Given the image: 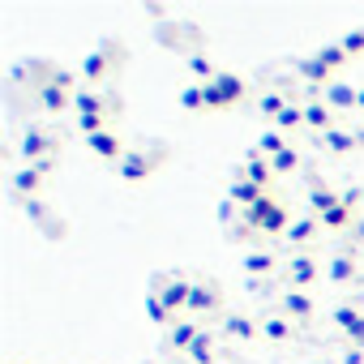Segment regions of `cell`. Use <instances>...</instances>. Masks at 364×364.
<instances>
[{
  "mask_svg": "<svg viewBox=\"0 0 364 364\" xmlns=\"http://www.w3.org/2000/svg\"><path fill=\"white\" fill-rule=\"evenodd\" d=\"M360 112H364V90H360Z\"/></svg>",
  "mask_w": 364,
  "mask_h": 364,
  "instance_id": "44",
  "label": "cell"
},
{
  "mask_svg": "<svg viewBox=\"0 0 364 364\" xmlns=\"http://www.w3.org/2000/svg\"><path fill=\"white\" fill-rule=\"evenodd\" d=\"M257 150H262L266 159H279L283 150H291V137H287V133H279V129H266V133L257 137Z\"/></svg>",
  "mask_w": 364,
  "mask_h": 364,
  "instance_id": "33",
  "label": "cell"
},
{
  "mask_svg": "<svg viewBox=\"0 0 364 364\" xmlns=\"http://www.w3.org/2000/svg\"><path fill=\"white\" fill-rule=\"evenodd\" d=\"M321 99H326L334 112H360V90H355V86H347V82L326 86V90H321Z\"/></svg>",
  "mask_w": 364,
  "mask_h": 364,
  "instance_id": "26",
  "label": "cell"
},
{
  "mask_svg": "<svg viewBox=\"0 0 364 364\" xmlns=\"http://www.w3.org/2000/svg\"><path fill=\"white\" fill-rule=\"evenodd\" d=\"M31 167H35V171H43V176H52V171L60 167V159H39V163H31Z\"/></svg>",
  "mask_w": 364,
  "mask_h": 364,
  "instance_id": "42",
  "label": "cell"
},
{
  "mask_svg": "<svg viewBox=\"0 0 364 364\" xmlns=\"http://www.w3.org/2000/svg\"><path fill=\"white\" fill-rule=\"evenodd\" d=\"M167 364H193V360H189V355H171Z\"/></svg>",
  "mask_w": 364,
  "mask_h": 364,
  "instance_id": "43",
  "label": "cell"
},
{
  "mask_svg": "<svg viewBox=\"0 0 364 364\" xmlns=\"http://www.w3.org/2000/svg\"><path fill=\"white\" fill-rule=\"evenodd\" d=\"M9 364H18V360H9Z\"/></svg>",
  "mask_w": 364,
  "mask_h": 364,
  "instance_id": "46",
  "label": "cell"
},
{
  "mask_svg": "<svg viewBox=\"0 0 364 364\" xmlns=\"http://www.w3.org/2000/svg\"><path fill=\"white\" fill-rule=\"evenodd\" d=\"M228 198H232L240 210H253V206L266 198V189H257L253 180H240V176H236V180H232V189H228Z\"/></svg>",
  "mask_w": 364,
  "mask_h": 364,
  "instance_id": "29",
  "label": "cell"
},
{
  "mask_svg": "<svg viewBox=\"0 0 364 364\" xmlns=\"http://www.w3.org/2000/svg\"><path fill=\"white\" fill-rule=\"evenodd\" d=\"M300 107H304V129H309V133H317V137H321V133L338 129V112H334L321 95H304V99H300Z\"/></svg>",
  "mask_w": 364,
  "mask_h": 364,
  "instance_id": "14",
  "label": "cell"
},
{
  "mask_svg": "<svg viewBox=\"0 0 364 364\" xmlns=\"http://www.w3.org/2000/svg\"><path fill=\"white\" fill-rule=\"evenodd\" d=\"M360 202H364V185H360Z\"/></svg>",
  "mask_w": 364,
  "mask_h": 364,
  "instance_id": "45",
  "label": "cell"
},
{
  "mask_svg": "<svg viewBox=\"0 0 364 364\" xmlns=\"http://www.w3.org/2000/svg\"><path fill=\"white\" fill-rule=\"evenodd\" d=\"M279 313H283V317H291V321L304 330V326H313V317H317V304H313V296H309V291H296V287H287V291L279 296Z\"/></svg>",
  "mask_w": 364,
  "mask_h": 364,
  "instance_id": "15",
  "label": "cell"
},
{
  "mask_svg": "<svg viewBox=\"0 0 364 364\" xmlns=\"http://www.w3.org/2000/svg\"><path fill=\"white\" fill-rule=\"evenodd\" d=\"M317 279H321V262H317L313 253H291V257L283 262V283H287V287H296V291H313Z\"/></svg>",
  "mask_w": 364,
  "mask_h": 364,
  "instance_id": "9",
  "label": "cell"
},
{
  "mask_svg": "<svg viewBox=\"0 0 364 364\" xmlns=\"http://www.w3.org/2000/svg\"><path fill=\"white\" fill-rule=\"evenodd\" d=\"M90 112H107L112 120H120L124 116V99L116 95V90H95V86H82L77 95H73V116H90Z\"/></svg>",
  "mask_w": 364,
  "mask_h": 364,
  "instance_id": "7",
  "label": "cell"
},
{
  "mask_svg": "<svg viewBox=\"0 0 364 364\" xmlns=\"http://www.w3.org/2000/svg\"><path fill=\"white\" fill-rule=\"evenodd\" d=\"M31 103H35V112H43V116H65V112H73V90H65V86L39 77V82L31 86Z\"/></svg>",
  "mask_w": 364,
  "mask_h": 364,
  "instance_id": "8",
  "label": "cell"
},
{
  "mask_svg": "<svg viewBox=\"0 0 364 364\" xmlns=\"http://www.w3.org/2000/svg\"><path fill=\"white\" fill-rule=\"evenodd\" d=\"M296 73L304 77V86H309V90H326V86H334V82H338V77H334V69H330L317 52H313V56H304V60H296Z\"/></svg>",
  "mask_w": 364,
  "mask_h": 364,
  "instance_id": "19",
  "label": "cell"
},
{
  "mask_svg": "<svg viewBox=\"0 0 364 364\" xmlns=\"http://www.w3.org/2000/svg\"><path fill=\"white\" fill-rule=\"evenodd\" d=\"M304 198H309V215H317V219H321V215H330V210L343 202V189H330L326 180L309 176V193H304Z\"/></svg>",
  "mask_w": 364,
  "mask_h": 364,
  "instance_id": "22",
  "label": "cell"
},
{
  "mask_svg": "<svg viewBox=\"0 0 364 364\" xmlns=\"http://www.w3.org/2000/svg\"><path fill=\"white\" fill-rule=\"evenodd\" d=\"M167 150L163 146H150V150H129L120 163H116V176L124 180V185H141V180H150L159 167H163Z\"/></svg>",
  "mask_w": 364,
  "mask_h": 364,
  "instance_id": "5",
  "label": "cell"
},
{
  "mask_svg": "<svg viewBox=\"0 0 364 364\" xmlns=\"http://www.w3.org/2000/svg\"><path fill=\"white\" fill-rule=\"evenodd\" d=\"M9 189H14V198H18V202H35V198H43V193H48V176H43V171H35L31 163H22V167H14V171H9Z\"/></svg>",
  "mask_w": 364,
  "mask_h": 364,
  "instance_id": "13",
  "label": "cell"
},
{
  "mask_svg": "<svg viewBox=\"0 0 364 364\" xmlns=\"http://www.w3.org/2000/svg\"><path fill=\"white\" fill-rule=\"evenodd\" d=\"M146 317H150L154 326H163V330H171V326H176V317H171V309L163 304V296H159V291H150V296H146Z\"/></svg>",
  "mask_w": 364,
  "mask_h": 364,
  "instance_id": "35",
  "label": "cell"
},
{
  "mask_svg": "<svg viewBox=\"0 0 364 364\" xmlns=\"http://www.w3.org/2000/svg\"><path fill=\"white\" fill-rule=\"evenodd\" d=\"M245 274L257 279V283H266V279L283 274V257H279L274 249H253V253L245 257Z\"/></svg>",
  "mask_w": 364,
  "mask_h": 364,
  "instance_id": "21",
  "label": "cell"
},
{
  "mask_svg": "<svg viewBox=\"0 0 364 364\" xmlns=\"http://www.w3.org/2000/svg\"><path fill=\"white\" fill-rule=\"evenodd\" d=\"M317 56H321V60H326V65H330V69H334V73H338V69H343V65H347V60H351V56H347V52H343V43H326V48H321V52H317Z\"/></svg>",
  "mask_w": 364,
  "mask_h": 364,
  "instance_id": "39",
  "label": "cell"
},
{
  "mask_svg": "<svg viewBox=\"0 0 364 364\" xmlns=\"http://www.w3.org/2000/svg\"><path fill=\"white\" fill-rule=\"evenodd\" d=\"M334 326H338L343 343L364 347V304H355V300H338V304H334Z\"/></svg>",
  "mask_w": 364,
  "mask_h": 364,
  "instance_id": "11",
  "label": "cell"
},
{
  "mask_svg": "<svg viewBox=\"0 0 364 364\" xmlns=\"http://www.w3.org/2000/svg\"><path fill=\"white\" fill-rule=\"evenodd\" d=\"M338 364H364V347H351V343H343V351H338Z\"/></svg>",
  "mask_w": 364,
  "mask_h": 364,
  "instance_id": "41",
  "label": "cell"
},
{
  "mask_svg": "<svg viewBox=\"0 0 364 364\" xmlns=\"http://www.w3.org/2000/svg\"><path fill=\"white\" fill-rule=\"evenodd\" d=\"M22 210H26V215H31L39 228H48V236H56V215L48 210V202H43V198H35V202H22Z\"/></svg>",
  "mask_w": 364,
  "mask_h": 364,
  "instance_id": "36",
  "label": "cell"
},
{
  "mask_svg": "<svg viewBox=\"0 0 364 364\" xmlns=\"http://www.w3.org/2000/svg\"><path fill=\"white\" fill-rule=\"evenodd\" d=\"M154 291L163 296V304L171 309V317L180 321L189 313V291H193V279L189 274H163V279H154Z\"/></svg>",
  "mask_w": 364,
  "mask_h": 364,
  "instance_id": "10",
  "label": "cell"
},
{
  "mask_svg": "<svg viewBox=\"0 0 364 364\" xmlns=\"http://www.w3.org/2000/svg\"><path fill=\"white\" fill-rule=\"evenodd\" d=\"M317 232H321V219L317 215H304V219H296L291 228H287V249L291 253H313V240H317Z\"/></svg>",
  "mask_w": 364,
  "mask_h": 364,
  "instance_id": "20",
  "label": "cell"
},
{
  "mask_svg": "<svg viewBox=\"0 0 364 364\" xmlns=\"http://www.w3.org/2000/svg\"><path fill=\"white\" fill-rule=\"evenodd\" d=\"M287 107H296V99H291V90H266L262 99H257V112H262V120H279Z\"/></svg>",
  "mask_w": 364,
  "mask_h": 364,
  "instance_id": "27",
  "label": "cell"
},
{
  "mask_svg": "<svg viewBox=\"0 0 364 364\" xmlns=\"http://www.w3.org/2000/svg\"><path fill=\"white\" fill-rule=\"evenodd\" d=\"M180 107H185V112H206V86L202 82L185 86V90H180Z\"/></svg>",
  "mask_w": 364,
  "mask_h": 364,
  "instance_id": "37",
  "label": "cell"
},
{
  "mask_svg": "<svg viewBox=\"0 0 364 364\" xmlns=\"http://www.w3.org/2000/svg\"><path fill=\"white\" fill-rule=\"evenodd\" d=\"M86 150L95 154V159H103V163H120L124 154H129V146H124V137L116 133V129H107V133H95V137H86Z\"/></svg>",
  "mask_w": 364,
  "mask_h": 364,
  "instance_id": "18",
  "label": "cell"
},
{
  "mask_svg": "<svg viewBox=\"0 0 364 364\" xmlns=\"http://www.w3.org/2000/svg\"><path fill=\"white\" fill-rule=\"evenodd\" d=\"M120 65H124V43L120 39H107L99 52H90L86 60H82V69H77V77H82V86H95V90H103L116 73H120Z\"/></svg>",
  "mask_w": 364,
  "mask_h": 364,
  "instance_id": "2",
  "label": "cell"
},
{
  "mask_svg": "<svg viewBox=\"0 0 364 364\" xmlns=\"http://www.w3.org/2000/svg\"><path fill=\"white\" fill-rule=\"evenodd\" d=\"M236 176H240V180H253V185H257V189H266V193H274V180H279V176H274V163H270L257 146L240 159Z\"/></svg>",
  "mask_w": 364,
  "mask_h": 364,
  "instance_id": "12",
  "label": "cell"
},
{
  "mask_svg": "<svg viewBox=\"0 0 364 364\" xmlns=\"http://www.w3.org/2000/svg\"><path fill=\"white\" fill-rule=\"evenodd\" d=\"M274 163V176H291V171H300V150L291 146V150H283L279 159H270Z\"/></svg>",
  "mask_w": 364,
  "mask_h": 364,
  "instance_id": "38",
  "label": "cell"
},
{
  "mask_svg": "<svg viewBox=\"0 0 364 364\" xmlns=\"http://www.w3.org/2000/svg\"><path fill=\"white\" fill-rule=\"evenodd\" d=\"M317 146L330 150V154H355V150H364V129H355V124H338V129L321 133Z\"/></svg>",
  "mask_w": 364,
  "mask_h": 364,
  "instance_id": "16",
  "label": "cell"
},
{
  "mask_svg": "<svg viewBox=\"0 0 364 364\" xmlns=\"http://www.w3.org/2000/svg\"><path fill=\"white\" fill-rule=\"evenodd\" d=\"M326 274H330V283H338V287H355V283H360V262H355V253H334L330 266H326Z\"/></svg>",
  "mask_w": 364,
  "mask_h": 364,
  "instance_id": "24",
  "label": "cell"
},
{
  "mask_svg": "<svg viewBox=\"0 0 364 364\" xmlns=\"http://www.w3.org/2000/svg\"><path fill=\"white\" fill-rule=\"evenodd\" d=\"M219 334L236 338V343H253V338H262V317H253V313H228L219 321Z\"/></svg>",
  "mask_w": 364,
  "mask_h": 364,
  "instance_id": "17",
  "label": "cell"
},
{
  "mask_svg": "<svg viewBox=\"0 0 364 364\" xmlns=\"http://www.w3.org/2000/svg\"><path fill=\"white\" fill-rule=\"evenodd\" d=\"M291 223H296V219H291L287 202H283V198H274V193H266L253 210H245V228H249L257 240H283Z\"/></svg>",
  "mask_w": 364,
  "mask_h": 364,
  "instance_id": "1",
  "label": "cell"
},
{
  "mask_svg": "<svg viewBox=\"0 0 364 364\" xmlns=\"http://www.w3.org/2000/svg\"><path fill=\"white\" fill-rule=\"evenodd\" d=\"M193 321H206V317H228L223 313V287L215 279H193V291H189V313Z\"/></svg>",
  "mask_w": 364,
  "mask_h": 364,
  "instance_id": "6",
  "label": "cell"
},
{
  "mask_svg": "<svg viewBox=\"0 0 364 364\" xmlns=\"http://www.w3.org/2000/svg\"><path fill=\"white\" fill-rule=\"evenodd\" d=\"M343 52H347L351 60H360V56H364V26H360V31H347V35H343Z\"/></svg>",
  "mask_w": 364,
  "mask_h": 364,
  "instance_id": "40",
  "label": "cell"
},
{
  "mask_svg": "<svg viewBox=\"0 0 364 364\" xmlns=\"http://www.w3.org/2000/svg\"><path fill=\"white\" fill-rule=\"evenodd\" d=\"M185 69H189V73H193V77H198V82H202V86H210V82H215V77H219V73H223V69H219V65H215V60H210V56H206V52H202V48H198V52H189V56H185Z\"/></svg>",
  "mask_w": 364,
  "mask_h": 364,
  "instance_id": "28",
  "label": "cell"
},
{
  "mask_svg": "<svg viewBox=\"0 0 364 364\" xmlns=\"http://www.w3.org/2000/svg\"><path fill=\"white\" fill-rule=\"evenodd\" d=\"M65 137L52 124H26L22 129V163H39V159H60Z\"/></svg>",
  "mask_w": 364,
  "mask_h": 364,
  "instance_id": "4",
  "label": "cell"
},
{
  "mask_svg": "<svg viewBox=\"0 0 364 364\" xmlns=\"http://www.w3.org/2000/svg\"><path fill=\"white\" fill-rule=\"evenodd\" d=\"M206 330V321H193V317H180L171 330H167V347L171 355H189V347L198 343V334Z\"/></svg>",
  "mask_w": 364,
  "mask_h": 364,
  "instance_id": "23",
  "label": "cell"
},
{
  "mask_svg": "<svg viewBox=\"0 0 364 364\" xmlns=\"http://www.w3.org/2000/svg\"><path fill=\"white\" fill-rule=\"evenodd\" d=\"M347 228H355V206L338 202L330 215H321V232H347Z\"/></svg>",
  "mask_w": 364,
  "mask_h": 364,
  "instance_id": "32",
  "label": "cell"
},
{
  "mask_svg": "<svg viewBox=\"0 0 364 364\" xmlns=\"http://www.w3.org/2000/svg\"><path fill=\"white\" fill-rule=\"evenodd\" d=\"M215 338H219V330H202L198 343L189 347V360H193V364H219V347H215Z\"/></svg>",
  "mask_w": 364,
  "mask_h": 364,
  "instance_id": "30",
  "label": "cell"
},
{
  "mask_svg": "<svg viewBox=\"0 0 364 364\" xmlns=\"http://www.w3.org/2000/svg\"><path fill=\"white\" fill-rule=\"evenodd\" d=\"M73 129H77V133H82V141H86V137H95V133L116 129V120H112L107 112H90V116H73Z\"/></svg>",
  "mask_w": 364,
  "mask_h": 364,
  "instance_id": "31",
  "label": "cell"
},
{
  "mask_svg": "<svg viewBox=\"0 0 364 364\" xmlns=\"http://www.w3.org/2000/svg\"><path fill=\"white\" fill-rule=\"evenodd\" d=\"M270 129H279V133H287V137H296V133H309V129H304V107H300V103H296V107H287V112H283V116H279Z\"/></svg>",
  "mask_w": 364,
  "mask_h": 364,
  "instance_id": "34",
  "label": "cell"
},
{
  "mask_svg": "<svg viewBox=\"0 0 364 364\" xmlns=\"http://www.w3.org/2000/svg\"><path fill=\"white\" fill-rule=\"evenodd\" d=\"M300 334V326L291 321V317H283V313H266L262 317V338H270V343H291Z\"/></svg>",
  "mask_w": 364,
  "mask_h": 364,
  "instance_id": "25",
  "label": "cell"
},
{
  "mask_svg": "<svg viewBox=\"0 0 364 364\" xmlns=\"http://www.w3.org/2000/svg\"><path fill=\"white\" fill-rule=\"evenodd\" d=\"M245 95H249V82L240 77V73H219L210 86H206V112H232V107H240L245 103Z\"/></svg>",
  "mask_w": 364,
  "mask_h": 364,
  "instance_id": "3",
  "label": "cell"
}]
</instances>
